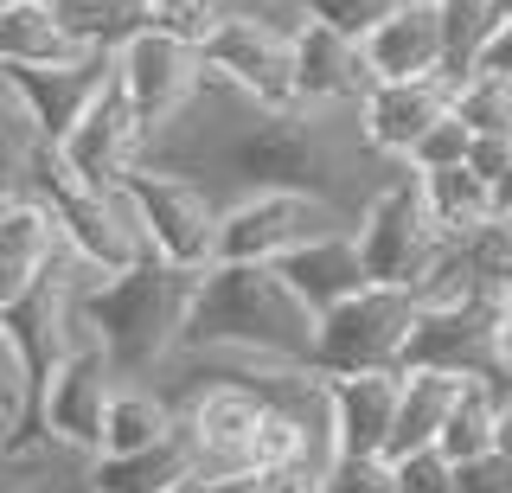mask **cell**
Listing matches in <instances>:
<instances>
[{
  "label": "cell",
  "instance_id": "cell-1",
  "mask_svg": "<svg viewBox=\"0 0 512 493\" xmlns=\"http://www.w3.org/2000/svg\"><path fill=\"white\" fill-rule=\"evenodd\" d=\"M320 314L288 289L269 263H212L199 276L186 314V359H231V365H314Z\"/></svg>",
  "mask_w": 512,
  "mask_h": 493
},
{
  "label": "cell",
  "instance_id": "cell-2",
  "mask_svg": "<svg viewBox=\"0 0 512 493\" xmlns=\"http://www.w3.org/2000/svg\"><path fill=\"white\" fill-rule=\"evenodd\" d=\"M192 295H199V276L192 269H173V263H135L128 276H103V282H84L77 295V314H84V333L116 359L122 385L160 372L186 340V314H192Z\"/></svg>",
  "mask_w": 512,
  "mask_h": 493
},
{
  "label": "cell",
  "instance_id": "cell-3",
  "mask_svg": "<svg viewBox=\"0 0 512 493\" xmlns=\"http://www.w3.org/2000/svg\"><path fill=\"white\" fill-rule=\"evenodd\" d=\"M359 250L372 282H384V289H429L455 263V244L442 237L436 212H429L423 173L404 167L397 180H384L378 193L359 199Z\"/></svg>",
  "mask_w": 512,
  "mask_h": 493
},
{
  "label": "cell",
  "instance_id": "cell-4",
  "mask_svg": "<svg viewBox=\"0 0 512 493\" xmlns=\"http://www.w3.org/2000/svg\"><path fill=\"white\" fill-rule=\"evenodd\" d=\"M122 199L135 205V225H141V237H148V250H154L160 263L192 269V276H205V269L218 263L224 199H218L205 180L141 161V167L122 180Z\"/></svg>",
  "mask_w": 512,
  "mask_h": 493
},
{
  "label": "cell",
  "instance_id": "cell-5",
  "mask_svg": "<svg viewBox=\"0 0 512 493\" xmlns=\"http://www.w3.org/2000/svg\"><path fill=\"white\" fill-rule=\"evenodd\" d=\"M340 231H359V212L327 193H244L224 205L218 263H288L308 244H327Z\"/></svg>",
  "mask_w": 512,
  "mask_h": 493
},
{
  "label": "cell",
  "instance_id": "cell-6",
  "mask_svg": "<svg viewBox=\"0 0 512 493\" xmlns=\"http://www.w3.org/2000/svg\"><path fill=\"white\" fill-rule=\"evenodd\" d=\"M416 321H423V289H384L372 282L346 308L320 314V346L314 372L327 378H359V372H404Z\"/></svg>",
  "mask_w": 512,
  "mask_h": 493
},
{
  "label": "cell",
  "instance_id": "cell-7",
  "mask_svg": "<svg viewBox=\"0 0 512 493\" xmlns=\"http://www.w3.org/2000/svg\"><path fill=\"white\" fill-rule=\"evenodd\" d=\"M205 77H212L205 71V45H186V39L160 33V26H141L128 45H116V84L135 103V116L148 122V141L167 135L199 103Z\"/></svg>",
  "mask_w": 512,
  "mask_h": 493
},
{
  "label": "cell",
  "instance_id": "cell-8",
  "mask_svg": "<svg viewBox=\"0 0 512 493\" xmlns=\"http://www.w3.org/2000/svg\"><path fill=\"white\" fill-rule=\"evenodd\" d=\"M122 391V372L103 346L77 340L71 353L58 359V372L45 378V404H39V442H58V449L77 455H103V429H109V404Z\"/></svg>",
  "mask_w": 512,
  "mask_h": 493
},
{
  "label": "cell",
  "instance_id": "cell-9",
  "mask_svg": "<svg viewBox=\"0 0 512 493\" xmlns=\"http://www.w3.org/2000/svg\"><path fill=\"white\" fill-rule=\"evenodd\" d=\"M58 161L71 180L96 186V193H116V186L148 161V122L135 116V103L122 97V84H109L90 103V116L58 141Z\"/></svg>",
  "mask_w": 512,
  "mask_h": 493
},
{
  "label": "cell",
  "instance_id": "cell-10",
  "mask_svg": "<svg viewBox=\"0 0 512 493\" xmlns=\"http://www.w3.org/2000/svg\"><path fill=\"white\" fill-rule=\"evenodd\" d=\"M0 84H7V103L58 148V141L90 116V103L116 84V52H96V58H84V65H58V71L0 65Z\"/></svg>",
  "mask_w": 512,
  "mask_h": 493
},
{
  "label": "cell",
  "instance_id": "cell-11",
  "mask_svg": "<svg viewBox=\"0 0 512 493\" xmlns=\"http://www.w3.org/2000/svg\"><path fill=\"white\" fill-rule=\"evenodd\" d=\"M448 109H455V77H410V84H378L359 103L352 129H359L365 154L410 167V154L423 148V135L436 129Z\"/></svg>",
  "mask_w": 512,
  "mask_h": 493
},
{
  "label": "cell",
  "instance_id": "cell-12",
  "mask_svg": "<svg viewBox=\"0 0 512 493\" xmlns=\"http://www.w3.org/2000/svg\"><path fill=\"white\" fill-rule=\"evenodd\" d=\"M378 90L372 65H365V45L333 33V26H301L295 33V103L314 109V116H333V109H352Z\"/></svg>",
  "mask_w": 512,
  "mask_h": 493
},
{
  "label": "cell",
  "instance_id": "cell-13",
  "mask_svg": "<svg viewBox=\"0 0 512 493\" xmlns=\"http://www.w3.org/2000/svg\"><path fill=\"white\" fill-rule=\"evenodd\" d=\"M397 404H404V372H359V378H327V410H333V449L340 461H372L391 449Z\"/></svg>",
  "mask_w": 512,
  "mask_h": 493
},
{
  "label": "cell",
  "instance_id": "cell-14",
  "mask_svg": "<svg viewBox=\"0 0 512 493\" xmlns=\"http://www.w3.org/2000/svg\"><path fill=\"white\" fill-rule=\"evenodd\" d=\"M64 257H71V244H64L52 205L32 193H7V212H0V308L32 295Z\"/></svg>",
  "mask_w": 512,
  "mask_h": 493
},
{
  "label": "cell",
  "instance_id": "cell-15",
  "mask_svg": "<svg viewBox=\"0 0 512 493\" xmlns=\"http://www.w3.org/2000/svg\"><path fill=\"white\" fill-rule=\"evenodd\" d=\"M365 65L378 84H410V77H448V33H442V0L397 7L391 20L365 39Z\"/></svg>",
  "mask_w": 512,
  "mask_h": 493
},
{
  "label": "cell",
  "instance_id": "cell-16",
  "mask_svg": "<svg viewBox=\"0 0 512 493\" xmlns=\"http://www.w3.org/2000/svg\"><path fill=\"white\" fill-rule=\"evenodd\" d=\"M276 269L288 276V289L308 301L314 314H333V308H346L352 295L372 289V269H365L359 231H340V237H327V244H308L301 257H288Z\"/></svg>",
  "mask_w": 512,
  "mask_h": 493
},
{
  "label": "cell",
  "instance_id": "cell-17",
  "mask_svg": "<svg viewBox=\"0 0 512 493\" xmlns=\"http://www.w3.org/2000/svg\"><path fill=\"white\" fill-rule=\"evenodd\" d=\"M84 487L90 493H186V487H199V449H192V436L180 423V436H167L160 449L96 455Z\"/></svg>",
  "mask_w": 512,
  "mask_h": 493
},
{
  "label": "cell",
  "instance_id": "cell-18",
  "mask_svg": "<svg viewBox=\"0 0 512 493\" xmlns=\"http://www.w3.org/2000/svg\"><path fill=\"white\" fill-rule=\"evenodd\" d=\"M468 378H448V372H404V404H397V429H391V449L384 461H410V455H429L442 449V429H448V410Z\"/></svg>",
  "mask_w": 512,
  "mask_h": 493
},
{
  "label": "cell",
  "instance_id": "cell-19",
  "mask_svg": "<svg viewBox=\"0 0 512 493\" xmlns=\"http://www.w3.org/2000/svg\"><path fill=\"white\" fill-rule=\"evenodd\" d=\"M96 58L52 7H0V65H32V71H58V65H84Z\"/></svg>",
  "mask_w": 512,
  "mask_h": 493
},
{
  "label": "cell",
  "instance_id": "cell-20",
  "mask_svg": "<svg viewBox=\"0 0 512 493\" xmlns=\"http://www.w3.org/2000/svg\"><path fill=\"white\" fill-rule=\"evenodd\" d=\"M423 193L429 212H436L442 237L455 250L480 244V237L500 231V212H493V180H480L474 167H448V173H423Z\"/></svg>",
  "mask_w": 512,
  "mask_h": 493
},
{
  "label": "cell",
  "instance_id": "cell-21",
  "mask_svg": "<svg viewBox=\"0 0 512 493\" xmlns=\"http://www.w3.org/2000/svg\"><path fill=\"white\" fill-rule=\"evenodd\" d=\"M167 436H180V404L154 385H122L116 404H109L103 455H141V449H160Z\"/></svg>",
  "mask_w": 512,
  "mask_h": 493
},
{
  "label": "cell",
  "instance_id": "cell-22",
  "mask_svg": "<svg viewBox=\"0 0 512 493\" xmlns=\"http://www.w3.org/2000/svg\"><path fill=\"white\" fill-rule=\"evenodd\" d=\"M506 7H493V0H442V33H448V77L455 84H468L480 71V58H487L493 33H500Z\"/></svg>",
  "mask_w": 512,
  "mask_h": 493
},
{
  "label": "cell",
  "instance_id": "cell-23",
  "mask_svg": "<svg viewBox=\"0 0 512 493\" xmlns=\"http://www.w3.org/2000/svg\"><path fill=\"white\" fill-rule=\"evenodd\" d=\"M58 20L71 26L90 52H116L148 26V0H58Z\"/></svg>",
  "mask_w": 512,
  "mask_h": 493
},
{
  "label": "cell",
  "instance_id": "cell-24",
  "mask_svg": "<svg viewBox=\"0 0 512 493\" xmlns=\"http://www.w3.org/2000/svg\"><path fill=\"white\" fill-rule=\"evenodd\" d=\"M455 116L474 135H512V84L493 71H474L468 84H455Z\"/></svg>",
  "mask_w": 512,
  "mask_h": 493
},
{
  "label": "cell",
  "instance_id": "cell-25",
  "mask_svg": "<svg viewBox=\"0 0 512 493\" xmlns=\"http://www.w3.org/2000/svg\"><path fill=\"white\" fill-rule=\"evenodd\" d=\"M237 13V0H148V26L186 39V45H205L224 20Z\"/></svg>",
  "mask_w": 512,
  "mask_h": 493
},
{
  "label": "cell",
  "instance_id": "cell-26",
  "mask_svg": "<svg viewBox=\"0 0 512 493\" xmlns=\"http://www.w3.org/2000/svg\"><path fill=\"white\" fill-rule=\"evenodd\" d=\"M404 7V0H301V13H308L314 26H333V33H346V39H372L391 13Z\"/></svg>",
  "mask_w": 512,
  "mask_h": 493
},
{
  "label": "cell",
  "instance_id": "cell-27",
  "mask_svg": "<svg viewBox=\"0 0 512 493\" xmlns=\"http://www.w3.org/2000/svg\"><path fill=\"white\" fill-rule=\"evenodd\" d=\"M474 141H480V135L455 116V109H448L436 129L423 135V148L410 154V173H448V167H468V161H474Z\"/></svg>",
  "mask_w": 512,
  "mask_h": 493
},
{
  "label": "cell",
  "instance_id": "cell-28",
  "mask_svg": "<svg viewBox=\"0 0 512 493\" xmlns=\"http://www.w3.org/2000/svg\"><path fill=\"white\" fill-rule=\"evenodd\" d=\"M327 474L320 468H256V474H237V481H212L199 493H320Z\"/></svg>",
  "mask_w": 512,
  "mask_h": 493
},
{
  "label": "cell",
  "instance_id": "cell-29",
  "mask_svg": "<svg viewBox=\"0 0 512 493\" xmlns=\"http://www.w3.org/2000/svg\"><path fill=\"white\" fill-rule=\"evenodd\" d=\"M320 493H397V461H333L327 481H320Z\"/></svg>",
  "mask_w": 512,
  "mask_h": 493
},
{
  "label": "cell",
  "instance_id": "cell-30",
  "mask_svg": "<svg viewBox=\"0 0 512 493\" xmlns=\"http://www.w3.org/2000/svg\"><path fill=\"white\" fill-rule=\"evenodd\" d=\"M397 493H455V461L442 449L397 461Z\"/></svg>",
  "mask_w": 512,
  "mask_h": 493
},
{
  "label": "cell",
  "instance_id": "cell-31",
  "mask_svg": "<svg viewBox=\"0 0 512 493\" xmlns=\"http://www.w3.org/2000/svg\"><path fill=\"white\" fill-rule=\"evenodd\" d=\"M455 493H512V461L500 449L474 455V461H455Z\"/></svg>",
  "mask_w": 512,
  "mask_h": 493
},
{
  "label": "cell",
  "instance_id": "cell-32",
  "mask_svg": "<svg viewBox=\"0 0 512 493\" xmlns=\"http://www.w3.org/2000/svg\"><path fill=\"white\" fill-rule=\"evenodd\" d=\"M480 71H493V77H506V84H512V13L500 20V33H493L487 58H480Z\"/></svg>",
  "mask_w": 512,
  "mask_h": 493
},
{
  "label": "cell",
  "instance_id": "cell-33",
  "mask_svg": "<svg viewBox=\"0 0 512 493\" xmlns=\"http://www.w3.org/2000/svg\"><path fill=\"white\" fill-rule=\"evenodd\" d=\"M493 212H500V231L512 237V167L500 173V180H493Z\"/></svg>",
  "mask_w": 512,
  "mask_h": 493
},
{
  "label": "cell",
  "instance_id": "cell-34",
  "mask_svg": "<svg viewBox=\"0 0 512 493\" xmlns=\"http://www.w3.org/2000/svg\"><path fill=\"white\" fill-rule=\"evenodd\" d=\"M500 346H506V359H512V269L500 276Z\"/></svg>",
  "mask_w": 512,
  "mask_h": 493
},
{
  "label": "cell",
  "instance_id": "cell-35",
  "mask_svg": "<svg viewBox=\"0 0 512 493\" xmlns=\"http://www.w3.org/2000/svg\"><path fill=\"white\" fill-rule=\"evenodd\" d=\"M493 449H500V455L512 461V404H506V417H500V442H493Z\"/></svg>",
  "mask_w": 512,
  "mask_h": 493
},
{
  "label": "cell",
  "instance_id": "cell-36",
  "mask_svg": "<svg viewBox=\"0 0 512 493\" xmlns=\"http://www.w3.org/2000/svg\"><path fill=\"white\" fill-rule=\"evenodd\" d=\"M0 7H58V0H0Z\"/></svg>",
  "mask_w": 512,
  "mask_h": 493
},
{
  "label": "cell",
  "instance_id": "cell-37",
  "mask_svg": "<svg viewBox=\"0 0 512 493\" xmlns=\"http://www.w3.org/2000/svg\"><path fill=\"white\" fill-rule=\"evenodd\" d=\"M493 7H506V13H512V0H493Z\"/></svg>",
  "mask_w": 512,
  "mask_h": 493
},
{
  "label": "cell",
  "instance_id": "cell-38",
  "mask_svg": "<svg viewBox=\"0 0 512 493\" xmlns=\"http://www.w3.org/2000/svg\"><path fill=\"white\" fill-rule=\"evenodd\" d=\"M186 493H199V487H186Z\"/></svg>",
  "mask_w": 512,
  "mask_h": 493
}]
</instances>
